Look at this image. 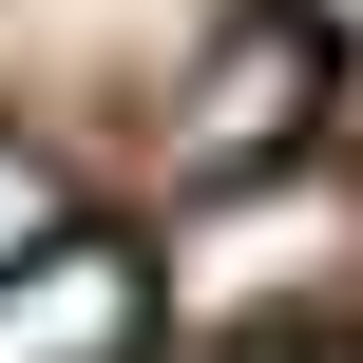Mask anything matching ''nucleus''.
<instances>
[{"label":"nucleus","instance_id":"nucleus-1","mask_svg":"<svg viewBox=\"0 0 363 363\" xmlns=\"http://www.w3.org/2000/svg\"><path fill=\"white\" fill-rule=\"evenodd\" d=\"M134 268H153V325L191 363H306L325 306L363 287V191L345 172H230V191H191Z\"/></svg>","mask_w":363,"mask_h":363},{"label":"nucleus","instance_id":"nucleus-2","mask_svg":"<svg viewBox=\"0 0 363 363\" xmlns=\"http://www.w3.org/2000/svg\"><path fill=\"white\" fill-rule=\"evenodd\" d=\"M211 57H230V77L172 96V172H191V191L287 172V134H325V96H345V19H325V0H230Z\"/></svg>","mask_w":363,"mask_h":363},{"label":"nucleus","instance_id":"nucleus-3","mask_svg":"<svg viewBox=\"0 0 363 363\" xmlns=\"http://www.w3.org/2000/svg\"><path fill=\"white\" fill-rule=\"evenodd\" d=\"M0 363H153V268H134V230H57L38 268H0Z\"/></svg>","mask_w":363,"mask_h":363},{"label":"nucleus","instance_id":"nucleus-4","mask_svg":"<svg viewBox=\"0 0 363 363\" xmlns=\"http://www.w3.org/2000/svg\"><path fill=\"white\" fill-rule=\"evenodd\" d=\"M57 230H77V172H57V153H19V134H0V268H38V249H57Z\"/></svg>","mask_w":363,"mask_h":363},{"label":"nucleus","instance_id":"nucleus-5","mask_svg":"<svg viewBox=\"0 0 363 363\" xmlns=\"http://www.w3.org/2000/svg\"><path fill=\"white\" fill-rule=\"evenodd\" d=\"M306 363H363V345H306Z\"/></svg>","mask_w":363,"mask_h":363},{"label":"nucleus","instance_id":"nucleus-6","mask_svg":"<svg viewBox=\"0 0 363 363\" xmlns=\"http://www.w3.org/2000/svg\"><path fill=\"white\" fill-rule=\"evenodd\" d=\"M172 363H191V345H172Z\"/></svg>","mask_w":363,"mask_h":363}]
</instances>
